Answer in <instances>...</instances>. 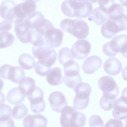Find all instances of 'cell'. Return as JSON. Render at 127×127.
Segmentation results:
<instances>
[{
  "label": "cell",
  "instance_id": "obj_22",
  "mask_svg": "<svg viewBox=\"0 0 127 127\" xmlns=\"http://www.w3.org/2000/svg\"><path fill=\"white\" fill-rule=\"evenodd\" d=\"M44 92L41 89L36 86L32 92L27 95L30 105L37 104L44 101Z\"/></svg>",
  "mask_w": 127,
  "mask_h": 127
},
{
  "label": "cell",
  "instance_id": "obj_31",
  "mask_svg": "<svg viewBox=\"0 0 127 127\" xmlns=\"http://www.w3.org/2000/svg\"><path fill=\"white\" fill-rule=\"evenodd\" d=\"M52 67L48 66L38 61L35 64L34 69L35 72L42 76H45L49 72Z\"/></svg>",
  "mask_w": 127,
  "mask_h": 127
},
{
  "label": "cell",
  "instance_id": "obj_36",
  "mask_svg": "<svg viewBox=\"0 0 127 127\" xmlns=\"http://www.w3.org/2000/svg\"><path fill=\"white\" fill-rule=\"evenodd\" d=\"M13 22L11 21L4 20L0 23V33L8 32L11 29Z\"/></svg>",
  "mask_w": 127,
  "mask_h": 127
},
{
  "label": "cell",
  "instance_id": "obj_30",
  "mask_svg": "<svg viewBox=\"0 0 127 127\" xmlns=\"http://www.w3.org/2000/svg\"><path fill=\"white\" fill-rule=\"evenodd\" d=\"M116 99L103 95L100 98L99 104L101 108L106 111H110L113 108Z\"/></svg>",
  "mask_w": 127,
  "mask_h": 127
},
{
  "label": "cell",
  "instance_id": "obj_37",
  "mask_svg": "<svg viewBox=\"0 0 127 127\" xmlns=\"http://www.w3.org/2000/svg\"><path fill=\"white\" fill-rule=\"evenodd\" d=\"M105 127H123V124L120 120L110 119L105 124Z\"/></svg>",
  "mask_w": 127,
  "mask_h": 127
},
{
  "label": "cell",
  "instance_id": "obj_16",
  "mask_svg": "<svg viewBox=\"0 0 127 127\" xmlns=\"http://www.w3.org/2000/svg\"><path fill=\"white\" fill-rule=\"evenodd\" d=\"M46 118L41 114H29L23 120L24 127H46Z\"/></svg>",
  "mask_w": 127,
  "mask_h": 127
},
{
  "label": "cell",
  "instance_id": "obj_6",
  "mask_svg": "<svg viewBox=\"0 0 127 127\" xmlns=\"http://www.w3.org/2000/svg\"><path fill=\"white\" fill-rule=\"evenodd\" d=\"M32 51L34 57L38 61L48 66L52 67L57 58V53L52 48L45 45L37 47L33 46Z\"/></svg>",
  "mask_w": 127,
  "mask_h": 127
},
{
  "label": "cell",
  "instance_id": "obj_13",
  "mask_svg": "<svg viewBox=\"0 0 127 127\" xmlns=\"http://www.w3.org/2000/svg\"><path fill=\"white\" fill-rule=\"evenodd\" d=\"M14 30L17 37L23 43H28V37L30 25L27 18L15 23Z\"/></svg>",
  "mask_w": 127,
  "mask_h": 127
},
{
  "label": "cell",
  "instance_id": "obj_29",
  "mask_svg": "<svg viewBox=\"0 0 127 127\" xmlns=\"http://www.w3.org/2000/svg\"><path fill=\"white\" fill-rule=\"evenodd\" d=\"M65 84L70 88L74 89L79 83L82 82L80 74L75 76H67L64 75L63 78Z\"/></svg>",
  "mask_w": 127,
  "mask_h": 127
},
{
  "label": "cell",
  "instance_id": "obj_1",
  "mask_svg": "<svg viewBox=\"0 0 127 127\" xmlns=\"http://www.w3.org/2000/svg\"><path fill=\"white\" fill-rule=\"evenodd\" d=\"M61 9L68 17L83 18L90 15L93 7L89 0H65L62 3Z\"/></svg>",
  "mask_w": 127,
  "mask_h": 127
},
{
  "label": "cell",
  "instance_id": "obj_25",
  "mask_svg": "<svg viewBox=\"0 0 127 127\" xmlns=\"http://www.w3.org/2000/svg\"><path fill=\"white\" fill-rule=\"evenodd\" d=\"M25 76V71L22 67L19 66H12L8 80L18 84L21 80Z\"/></svg>",
  "mask_w": 127,
  "mask_h": 127
},
{
  "label": "cell",
  "instance_id": "obj_32",
  "mask_svg": "<svg viewBox=\"0 0 127 127\" xmlns=\"http://www.w3.org/2000/svg\"><path fill=\"white\" fill-rule=\"evenodd\" d=\"M65 74L79 72L80 66L78 63L74 60L67 62L63 65Z\"/></svg>",
  "mask_w": 127,
  "mask_h": 127
},
{
  "label": "cell",
  "instance_id": "obj_2",
  "mask_svg": "<svg viewBox=\"0 0 127 127\" xmlns=\"http://www.w3.org/2000/svg\"><path fill=\"white\" fill-rule=\"evenodd\" d=\"M60 27L63 31L70 33L78 39L86 38L89 34L88 25L81 19H64L60 22Z\"/></svg>",
  "mask_w": 127,
  "mask_h": 127
},
{
  "label": "cell",
  "instance_id": "obj_35",
  "mask_svg": "<svg viewBox=\"0 0 127 127\" xmlns=\"http://www.w3.org/2000/svg\"><path fill=\"white\" fill-rule=\"evenodd\" d=\"M99 7L103 11L107 13V11L110 6L115 2L114 0H97Z\"/></svg>",
  "mask_w": 127,
  "mask_h": 127
},
{
  "label": "cell",
  "instance_id": "obj_9",
  "mask_svg": "<svg viewBox=\"0 0 127 127\" xmlns=\"http://www.w3.org/2000/svg\"><path fill=\"white\" fill-rule=\"evenodd\" d=\"M91 48L90 44L87 40L79 39L73 45L71 51L74 58L78 60H82L88 56Z\"/></svg>",
  "mask_w": 127,
  "mask_h": 127
},
{
  "label": "cell",
  "instance_id": "obj_15",
  "mask_svg": "<svg viewBox=\"0 0 127 127\" xmlns=\"http://www.w3.org/2000/svg\"><path fill=\"white\" fill-rule=\"evenodd\" d=\"M17 3L12 0H4L0 5V15L5 20L11 21L14 23L15 20L14 8Z\"/></svg>",
  "mask_w": 127,
  "mask_h": 127
},
{
  "label": "cell",
  "instance_id": "obj_17",
  "mask_svg": "<svg viewBox=\"0 0 127 127\" xmlns=\"http://www.w3.org/2000/svg\"><path fill=\"white\" fill-rule=\"evenodd\" d=\"M104 69L108 75L114 76L120 72L122 69V66L120 61L115 57L108 59L103 64Z\"/></svg>",
  "mask_w": 127,
  "mask_h": 127
},
{
  "label": "cell",
  "instance_id": "obj_39",
  "mask_svg": "<svg viewBox=\"0 0 127 127\" xmlns=\"http://www.w3.org/2000/svg\"><path fill=\"white\" fill-rule=\"evenodd\" d=\"M0 127H14V121L11 117L5 120L0 121Z\"/></svg>",
  "mask_w": 127,
  "mask_h": 127
},
{
  "label": "cell",
  "instance_id": "obj_7",
  "mask_svg": "<svg viewBox=\"0 0 127 127\" xmlns=\"http://www.w3.org/2000/svg\"><path fill=\"white\" fill-rule=\"evenodd\" d=\"M98 85L103 95L117 98L119 93V89L112 77L106 76L101 77L98 81Z\"/></svg>",
  "mask_w": 127,
  "mask_h": 127
},
{
  "label": "cell",
  "instance_id": "obj_5",
  "mask_svg": "<svg viewBox=\"0 0 127 127\" xmlns=\"http://www.w3.org/2000/svg\"><path fill=\"white\" fill-rule=\"evenodd\" d=\"M76 93L73 104L74 108L78 110H82L88 106L91 88L90 85L82 82L79 83L73 89Z\"/></svg>",
  "mask_w": 127,
  "mask_h": 127
},
{
  "label": "cell",
  "instance_id": "obj_8",
  "mask_svg": "<svg viewBox=\"0 0 127 127\" xmlns=\"http://www.w3.org/2000/svg\"><path fill=\"white\" fill-rule=\"evenodd\" d=\"M63 35L61 30L54 27V26L49 27L43 36L44 45L53 48L59 46L62 43Z\"/></svg>",
  "mask_w": 127,
  "mask_h": 127
},
{
  "label": "cell",
  "instance_id": "obj_34",
  "mask_svg": "<svg viewBox=\"0 0 127 127\" xmlns=\"http://www.w3.org/2000/svg\"><path fill=\"white\" fill-rule=\"evenodd\" d=\"M88 121L90 127H104L103 121L98 115H94L91 116Z\"/></svg>",
  "mask_w": 127,
  "mask_h": 127
},
{
  "label": "cell",
  "instance_id": "obj_20",
  "mask_svg": "<svg viewBox=\"0 0 127 127\" xmlns=\"http://www.w3.org/2000/svg\"><path fill=\"white\" fill-rule=\"evenodd\" d=\"M47 82L50 85L57 86L61 84L63 78L61 70L59 67H55L50 71L46 76Z\"/></svg>",
  "mask_w": 127,
  "mask_h": 127
},
{
  "label": "cell",
  "instance_id": "obj_33",
  "mask_svg": "<svg viewBox=\"0 0 127 127\" xmlns=\"http://www.w3.org/2000/svg\"><path fill=\"white\" fill-rule=\"evenodd\" d=\"M12 109L9 105L2 104L0 105V121L7 120L11 117Z\"/></svg>",
  "mask_w": 127,
  "mask_h": 127
},
{
  "label": "cell",
  "instance_id": "obj_18",
  "mask_svg": "<svg viewBox=\"0 0 127 127\" xmlns=\"http://www.w3.org/2000/svg\"><path fill=\"white\" fill-rule=\"evenodd\" d=\"M109 18L107 13L98 7L93 9L88 19L89 21H94L97 26H101L104 24Z\"/></svg>",
  "mask_w": 127,
  "mask_h": 127
},
{
  "label": "cell",
  "instance_id": "obj_41",
  "mask_svg": "<svg viewBox=\"0 0 127 127\" xmlns=\"http://www.w3.org/2000/svg\"><path fill=\"white\" fill-rule=\"evenodd\" d=\"M3 86V80L0 78V91L2 89Z\"/></svg>",
  "mask_w": 127,
  "mask_h": 127
},
{
  "label": "cell",
  "instance_id": "obj_24",
  "mask_svg": "<svg viewBox=\"0 0 127 127\" xmlns=\"http://www.w3.org/2000/svg\"><path fill=\"white\" fill-rule=\"evenodd\" d=\"M107 13L109 18L116 19L121 17L124 14V9L120 4L115 2L109 7Z\"/></svg>",
  "mask_w": 127,
  "mask_h": 127
},
{
  "label": "cell",
  "instance_id": "obj_23",
  "mask_svg": "<svg viewBox=\"0 0 127 127\" xmlns=\"http://www.w3.org/2000/svg\"><path fill=\"white\" fill-rule=\"evenodd\" d=\"M18 62L21 66L25 70H30L33 68L35 61L33 57L30 55L23 53L19 56Z\"/></svg>",
  "mask_w": 127,
  "mask_h": 127
},
{
  "label": "cell",
  "instance_id": "obj_27",
  "mask_svg": "<svg viewBox=\"0 0 127 127\" xmlns=\"http://www.w3.org/2000/svg\"><path fill=\"white\" fill-rule=\"evenodd\" d=\"M14 35L8 32L0 33V49L11 46L14 42Z\"/></svg>",
  "mask_w": 127,
  "mask_h": 127
},
{
  "label": "cell",
  "instance_id": "obj_10",
  "mask_svg": "<svg viewBox=\"0 0 127 127\" xmlns=\"http://www.w3.org/2000/svg\"><path fill=\"white\" fill-rule=\"evenodd\" d=\"M36 0H26L17 4L15 7V14L18 19L23 20L35 12L36 11Z\"/></svg>",
  "mask_w": 127,
  "mask_h": 127
},
{
  "label": "cell",
  "instance_id": "obj_38",
  "mask_svg": "<svg viewBox=\"0 0 127 127\" xmlns=\"http://www.w3.org/2000/svg\"><path fill=\"white\" fill-rule=\"evenodd\" d=\"M11 65L4 64L0 67V76L4 79H8V75L10 67Z\"/></svg>",
  "mask_w": 127,
  "mask_h": 127
},
{
  "label": "cell",
  "instance_id": "obj_21",
  "mask_svg": "<svg viewBox=\"0 0 127 127\" xmlns=\"http://www.w3.org/2000/svg\"><path fill=\"white\" fill-rule=\"evenodd\" d=\"M19 87L24 94L28 95L30 94L35 89V81L32 78L25 77L19 82Z\"/></svg>",
  "mask_w": 127,
  "mask_h": 127
},
{
  "label": "cell",
  "instance_id": "obj_19",
  "mask_svg": "<svg viewBox=\"0 0 127 127\" xmlns=\"http://www.w3.org/2000/svg\"><path fill=\"white\" fill-rule=\"evenodd\" d=\"M26 97L20 89L19 87L10 90L7 94L6 100L11 104L15 105L23 101Z\"/></svg>",
  "mask_w": 127,
  "mask_h": 127
},
{
  "label": "cell",
  "instance_id": "obj_3",
  "mask_svg": "<svg viewBox=\"0 0 127 127\" xmlns=\"http://www.w3.org/2000/svg\"><path fill=\"white\" fill-rule=\"evenodd\" d=\"M127 35L122 34L116 36L110 41L103 45L102 51L104 54L109 57H113L119 53L127 58Z\"/></svg>",
  "mask_w": 127,
  "mask_h": 127
},
{
  "label": "cell",
  "instance_id": "obj_26",
  "mask_svg": "<svg viewBox=\"0 0 127 127\" xmlns=\"http://www.w3.org/2000/svg\"><path fill=\"white\" fill-rule=\"evenodd\" d=\"M27 107L22 103H19L15 105L11 110L12 117L17 119H21L28 114Z\"/></svg>",
  "mask_w": 127,
  "mask_h": 127
},
{
  "label": "cell",
  "instance_id": "obj_40",
  "mask_svg": "<svg viewBox=\"0 0 127 127\" xmlns=\"http://www.w3.org/2000/svg\"><path fill=\"white\" fill-rule=\"evenodd\" d=\"M6 99L4 95L1 91H0V105L4 103Z\"/></svg>",
  "mask_w": 127,
  "mask_h": 127
},
{
  "label": "cell",
  "instance_id": "obj_28",
  "mask_svg": "<svg viewBox=\"0 0 127 127\" xmlns=\"http://www.w3.org/2000/svg\"><path fill=\"white\" fill-rule=\"evenodd\" d=\"M58 59L59 62L63 65L67 62L74 60L71 49L66 47L61 48L58 53Z\"/></svg>",
  "mask_w": 127,
  "mask_h": 127
},
{
  "label": "cell",
  "instance_id": "obj_14",
  "mask_svg": "<svg viewBox=\"0 0 127 127\" xmlns=\"http://www.w3.org/2000/svg\"><path fill=\"white\" fill-rule=\"evenodd\" d=\"M102 63L99 57L93 55L88 57L83 62L82 69L85 73L92 74L101 67Z\"/></svg>",
  "mask_w": 127,
  "mask_h": 127
},
{
  "label": "cell",
  "instance_id": "obj_11",
  "mask_svg": "<svg viewBox=\"0 0 127 127\" xmlns=\"http://www.w3.org/2000/svg\"><path fill=\"white\" fill-rule=\"evenodd\" d=\"M112 114L115 119L123 120L127 118V97L122 95L115 102Z\"/></svg>",
  "mask_w": 127,
  "mask_h": 127
},
{
  "label": "cell",
  "instance_id": "obj_12",
  "mask_svg": "<svg viewBox=\"0 0 127 127\" xmlns=\"http://www.w3.org/2000/svg\"><path fill=\"white\" fill-rule=\"evenodd\" d=\"M48 101L52 109L59 113L63 108L68 104L63 94L59 91L51 93L49 97Z\"/></svg>",
  "mask_w": 127,
  "mask_h": 127
},
{
  "label": "cell",
  "instance_id": "obj_4",
  "mask_svg": "<svg viewBox=\"0 0 127 127\" xmlns=\"http://www.w3.org/2000/svg\"><path fill=\"white\" fill-rule=\"evenodd\" d=\"M127 15L124 14L116 19H108L101 29L102 35L109 38H112L118 32L127 30Z\"/></svg>",
  "mask_w": 127,
  "mask_h": 127
}]
</instances>
